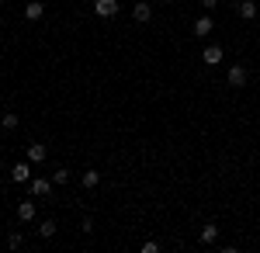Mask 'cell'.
<instances>
[{
	"mask_svg": "<svg viewBox=\"0 0 260 253\" xmlns=\"http://www.w3.org/2000/svg\"><path fill=\"white\" fill-rule=\"evenodd\" d=\"M7 246H11V250H21V246H24V236H21V233H11V236H7Z\"/></svg>",
	"mask_w": 260,
	"mask_h": 253,
	"instance_id": "2e32d148",
	"label": "cell"
},
{
	"mask_svg": "<svg viewBox=\"0 0 260 253\" xmlns=\"http://www.w3.org/2000/svg\"><path fill=\"white\" fill-rule=\"evenodd\" d=\"M56 229H59V226H56V218H45V222L39 226V236H42V239H52Z\"/></svg>",
	"mask_w": 260,
	"mask_h": 253,
	"instance_id": "4fadbf2b",
	"label": "cell"
},
{
	"mask_svg": "<svg viewBox=\"0 0 260 253\" xmlns=\"http://www.w3.org/2000/svg\"><path fill=\"white\" fill-rule=\"evenodd\" d=\"M66 180H70V170H66V167H59V170L52 174V184H66Z\"/></svg>",
	"mask_w": 260,
	"mask_h": 253,
	"instance_id": "e0dca14e",
	"label": "cell"
},
{
	"mask_svg": "<svg viewBox=\"0 0 260 253\" xmlns=\"http://www.w3.org/2000/svg\"><path fill=\"white\" fill-rule=\"evenodd\" d=\"M205 66H219L222 62V45H205Z\"/></svg>",
	"mask_w": 260,
	"mask_h": 253,
	"instance_id": "30bf717a",
	"label": "cell"
},
{
	"mask_svg": "<svg viewBox=\"0 0 260 253\" xmlns=\"http://www.w3.org/2000/svg\"><path fill=\"white\" fill-rule=\"evenodd\" d=\"M142 253H160V243H156V239H149V243H142Z\"/></svg>",
	"mask_w": 260,
	"mask_h": 253,
	"instance_id": "ac0fdd59",
	"label": "cell"
},
{
	"mask_svg": "<svg viewBox=\"0 0 260 253\" xmlns=\"http://www.w3.org/2000/svg\"><path fill=\"white\" fill-rule=\"evenodd\" d=\"M80 184H83V187H87V191H94V187H98V184H101V174H98V170H87V174L80 177Z\"/></svg>",
	"mask_w": 260,
	"mask_h": 253,
	"instance_id": "5bb4252c",
	"label": "cell"
},
{
	"mask_svg": "<svg viewBox=\"0 0 260 253\" xmlns=\"http://www.w3.org/2000/svg\"><path fill=\"white\" fill-rule=\"evenodd\" d=\"M18 218L21 222H31V218H35V201H21L18 205Z\"/></svg>",
	"mask_w": 260,
	"mask_h": 253,
	"instance_id": "7c38bea8",
	"label": "cell"
},
{
	"mask_svg": "<svg viewBox=\"0 0 260 253\" xmlns=\"http://www.w3.org/2000/svg\"><path fill=\"white\" fill-rule=\"evenodd\" d=\"M236 14H240L243 21H253L257 18V0H240V4H236Z\"/></svg>",
	"mask_w": 260,
	"mask_h": 253,
	"instance_id": "52a82bcc",
	"label": "cell"
},
{
	"mask_svg": "<svg viewBox=\"0 0 260 253\" xmlns=\"http://www.w3.org/2000/svg\"><path fill=\"white\" fill-rule=\"evenodd\" d=\"M246 80H250L246 66H240V62H236V66H229V73H225V83H229V87H236V90H240V87H246Z\"/></svg>",
	"mask_w": 260,
	"mask_h": 253,
	"instance_id": "7a4b0ae2",
	"label": "cell"
},
{
	"mask_svg": "<svg viewBox=\"0 0 260 253\" xmlns=\"http://www.w3.org/2000/svg\"><path fill=\"white\" fill-rule=\"evenodd\" d=\"M201 246H212V243H219V226H215V222H208V226H205V229H201Z\"/></svg>",
	"mask_w": 260,
	"mask_h": 253,
	"instance_id": "9c48e42d",
	"label": "cell"
},
{
	"mask_svg": "<svg viewBox=\"0 0 260 253\" xmlns=\"http://www.w3.org/2000/svg\"><path fill=\"white\" fill-rule=\"evenodd\" d=\"M201 7H205V11H215V7H219V0H201Z\"/></svg>",
	"mask_w": 260,
	"mask_h": 253,
	"instance_id": "d6986e66",
	"label": "cell"
},
{
	"mask_svg": "<svg viewBox=\"0 0 260 253\" xmlns=\"http://www.w3.org/2000/svg\"><path fill=\"white\" fill-rule=\"evenodd\" d=\"M94 14L104 18V21H111L118 14V0H94Z\"/></svg>",
	"mask_w": 260,
	"mask_h": 253,
	"instance_id": "3957f363",
	"label": "cell"
},
{
	"mask_svg": "<svg viewBox=\"0 0 260 253\" xmlns=\"http://www.w3.org/2000/svg\"><path fill=\"white\" fill-rule=\"evenodd\" d=\"M212 28H215L212 14H201V18L194 21V35H198V39H208V35H212Z\"/></svg>",
	"mask_w": 260,
	"mask_h": 253,
	"instance_id": "277c9868",
	"label": "cell"
},
{
	"mask_svg": "<svg viewBox=\"0 0 260 253\" xmlns=\"http://www.w3.org/2000/svg\"><path fill=\"white\" fill-rule=\"evenodd\" d=\"M52 187H56L52 177H49V180H45V177H31V180H28V191H31L35 198H49V195H52Z\"/></svg>",
	"mask_w": 260,
	"mask_h": 253,
	"instance_id": "6da1fadb",
	"label": "cell"
},
{
	"mask_svg": "<svg viewBox=\"0 0 260 253\" xmlns=\"http://www.w3.org/2000/svg\"><path fill=\"white\" fill-rule=\"evenodd\" d=\"M149 18H153V7H149L146 0H139V4L132 7V21H139V24H149Z\"/></svg>",
	"mask_w": 260,
	"mask_h": 253,
	"instance_id": "5b68a950",
	"label": "cell"
},
{
	"mask_svg": "<svg viewBox=\"0 0 260 253\" xmlns=\"http://www.w3.org/2000/svg\"><path fill=\"white\" fill-rule=\"evenodd\" d=\"M18 125H21V121H18V115H14V111H7V115L0 118V129H7V132H14Z\"/></svg>",
	"mask_w": 260,
	"mask_h": 253,
	"instance_id": "9a60e30c",
	"label": "cell"
},
{
	"mask_svg": "<svg viewBox=\"0 0 260 253\" xmlns=\"http://www.w3.org/2000/svg\"><path fill=\"white\" fill-rule=\"evenodd\" d=\"M42 14H45V0H28L24 4V18L28 21H39Z\"/></svg>",
	"mask_w": 260,
	"mask_h": 253,
	"instance_id": "8992f818",
	"label": "cell"
},
{
	"mask_svg": "<svg viewBox=\"0 0 260 253\" xmlns=\"http://www.w3.org/2000/svg\"><path fill=\"white\" fill-rule=\"evenodd\" d=\"M11 177H14L18 184H24V180H31V167H28V163H14V167H11Z\"/></svg>",
	"mask_w": 260,
	"mask_h": 253,
	"instance_id": "8fae6325",
	"label": "cell"
},
{
	"mask_svg": "<svg viewBox=\"0 0 260 253\" xmlns=\"http://www.w3.org/2000/svg\"><path fill=\"white\" fill-rule=\"evenodd\" d=\"M45 160H49V149L42 142H31L28 146V163H45Z\"/></svg>",
	"mask_w": 260,
	"mask_h": 253,
	"instance_id": "ba28073f",
	"label": "cell"
}]
</instances>
